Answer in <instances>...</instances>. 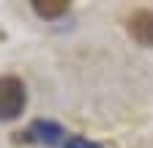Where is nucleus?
<instances>
[{"instance_id":"f257e3e1","label":"nucleus","mask_w":153,"mask_h":148,"mask_svg":"<svg viewBox=\"0 0 153 148\" xmlns=\"http://www.w3.org/2000/svg\"><path fill=\"white\" fill-rule=\"evenodd\" d=\"M27 90L19 77H0V121H16L25 113Z\"/></svg>"},{"instance_id":"f03ea898","label":"nucleus","mask_w":153,"mask_h":148,"mask_svg":"<svg viewBox=\"0 0 153 148\" xmlns=\"http://www.w3.org/2000/svg\"><path fill=\"white\" fill-rule=\"evenodd\" d=\"M63 137H66V132H63V126H60V123L47 121V118H38V121H33V123L25 129V132H19L16 140L36 143V145H44V148H55Z\"/></svg>"},{"instance_id":"7ed1b4c3","label":"nucleus","mask_w":153,"mask_h":148,"mask_svg":"<svg viewBox=\"0 0 153 148\" xmlns=\"http://www.w3.org/2000/svg\"><path fill=\"white\" fill-rule=\"evenodd\" d=\"M126 30L140 47H153V11L140 8L126 19Z\"/></svg>"},{"instance_id":"20e7f679","label":"nucleus","mask_w":153,"mask_h":148,"mask_svg":"<svg viewBox=\"0 0 153 148\" xmlns=\"http://www.w3.org/2000/svg\"><path fill=\"white\" fill-rule=\"evenodd\" d=\"M30 6L41 19H60L63 14H68V0H33Z\"/></svg>"},{"instance_id":"39448f33","label":"nucleus","mask_w":153,"mask_h":148,"mask_svg":"<svg viewBox=\"0 0 153 148\" xmlns=\"http://www.w3.org/2000/svg\"><path fill=\"white\" fill-rule=\"evenodd\" d=\"M63 148H101V145L93 143V140H88V137H68Z\"/></svg>"}]
</instances>
